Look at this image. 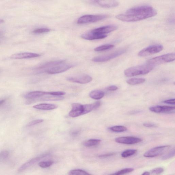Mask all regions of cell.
<instances>
[{"instance_id":"6da1fadb","label":"cell","mask_w":175,"mask_h":175,"mask_svg":"<svg viewBox=\"0 0 175 175\" xmlns=\"http://www.w3.org/2000/svg\"><path fill=\"white\" fill-rule=\"evenodd\" d=\"M157 14L156 9L151 6L143 5L129 9L123 14L117 15L116 18L123 22H134L153 17Z\"/></svg>"},{"instance_id":"7a4b0ae2","label":"cell","mask_w":175,"mask_h":175,"mask_svg":"<svg viewBox=\"0 0 175 175\" xmlns=\"http://www.w3.org/2000/svg\"><path fill=\"white\" fill-rule=\"evenodd\" d=\"M154 66L146 64L137 66L127 69L124 71V74L127 77H131L148 74L153 69Z\"/></svg>"},{"instance_id":"3957f363","label":"cell","mask_w":175,"mask_h":175,"mask_svg":"<svg viewBox=\"0 0 175 175\" xmlns=\"http://www.w3.org/2000/svg\"><path fill=\"white\" fill-rule=\"evenodd\" d=\"M175 55L174 53L165 54V55L155 57L148 60L147 64L154 66L165 63L170 62L174 61Z\"/></svg>"},{"instance_id":"277c9868","label":"cell","mask_w":175,"mask_h":175,"mask_svg":"<svg viewBox=\"0 0 175 175\" xmlns=\"http://www.w3.org/2000/svg\"><path fill=\"white\" fill-rule=\"evenodd\" d=\"M105 15H87L82 16L79 18L77 21L78 24H85L94 23L102 20L108 17Z\"/></svg>"},{"instance_id":"5b68a950","label":"cell","mask_w":175,"mask_h":175,"mask_svg":"<svg viewBox=\"0 0 175 175\" xmlns=\"http://www.w3.org/2000/svg\"><path fill=\"white\" fill-rule=\"evenodd\" d=\"M126 49H122L108 55L95 57L92 59V61L95 62H103L115 58L121 55L126 52Z\"/></svg>"},{"instance_id":"8992f818","label":"cell","mask_w":175,"mask_h":175,"mask_svg":"<svg viewBox=\"0 0 175 175\" xmlns=\"http://www.w3.org/2000/svg\"><path fill=\"white\" fill-rule=\"evenodd\" d=\"M170 148L169 145L157 146L152 148L145 152L144 156L147 158H152L163 155L169 150Z\"/></svg>"},{"instance_id":"52a82bcc","label":"cell","mask_w":175,"mask_h":175,"mask_svg":"<svg viewBox=\"0 0 175 175\" xmlns=\"http://www.w3.org/2000/svg\"><path fill=\"white\" fill-rule=\"evenodd\" d=\"M163 48V46L160 44L151 46L142 49L139 52L138 55L140 57L151 55L160 52Z\"/></svg>"},{"instance_id":"ba28073f","label":"cell","mask_w":175,"mask_h":175,"mask_svg":"<svg viewBox=\"0 0 175 175\" xmlns=\"http://www.w3.org/2000/svg\"><path fill=\"white\" fill-rule=\"evenodd\" d=\"M74 66L73 64H66L65 63L53 67L48 69L45 71L49 74H59L68 70L69 69Z\"/></svg>"},{"instance_id":"9c48e42d","label":"cell","mask_w":175,"mask_h":175,"mask_svg":"<svg viewBox=\"0 0 175 175\" xmlns=\"http://www.w3.org/2000/svg\"><path fill=\"white\" fill-rule=\"evenodd\" d=\"M72 109L69 113L70 117L75 118L85 114V105L75 103L72 104Z\"/></svg>"},{"instance_id":"30bf717a","label":"cell","mask_w":175,"mask_h":175,"mask_svg":"<svg viewBox=\"0 0 175 175\" xmlns=\"http://www.w3.org/2000/svg\"><path fill=\"white\" fill-rule=\"evenodd\" d=\"M69 81L80 84H85L91 82L93 78L87 75H82L67 78Z\"/></svg>"},{"instance_id":"8fae6325","label":"cell","mask_w":175,"mask_h":175,"mask_svg":"<svg viewBox=\"0 0 175 175\" xmlns=\"http://www.w3.org/2000/svg\"><path fill=\"white\" fill-rule=\"evenodd\" d=\"M116 142L119 144H134L141 142L142 139L133 136L120 137L115 139Z\"/></svg>"},{"instance_id":"7c38bea8","label":"cell","mask_w":175,"mask_h":175,"mask_svg":"<svg viewBox=\"0 0 175 175\" xmlns=\"http://www.w3.org/2000/svg\"><path fill=\"white\" fill-rule=\"evenodd\" d=\"M117 27L116 25H109L95 28L91 31L95 34L101 35H105L111 32L116 30Z\"/></svg>"},{"instance_id":"4fadbf2b","label":"cell","mask_w":175,"mask_h":175,"mask_svg":"<svg viewBox=\"0 0 175 175\" xmlns=\"http://www.w3.org/2000/svg\"><path fill=\"white\" fill-rule=\"evenodd\" d=\"M48 154L43 155L40 156L35 157L31 159L30 160L26 162V163L21 165L18 169V172L21 173L26 170L28 168L32 166L33 165L36 163L38 161H39L40 160H41V159L46 156Z\"/></svg>"},{"instance_id":"5bb4252c","label":"cell","mask_w":175,"mask_h":175,"mask_svg":"<svg viewBox=\"0 0 175 175\" xmlns=\"http://www.w3.org/2000/svg\"><path fill=\"white\" fill-rule=\"evenodd\" d=\"M47 95H51V92L40 91L31 92L25 94L24 95V97L28 99L35 100Z\"/></svg>"},{"instance_id":"9a60e30c","label":"cell","mask_w":175,"mask_h":175,"mask_svg":"<svg viewBox=\"0 0 175 175\" xmlns=\"http://www.w3.org/2000/svg\"><path fill=\"white\" fill-rule=\"evenodd\" d=\"M40 54L31 52H22L14 54L11 56V58L14 59H31L39 57Z\"/></svg>"},{"instance_id":"2e32d148","label":"cell","mask_w":175,"mask_h":175,"mask_svg":"<svg viewBox=\"0 0 175 175\" xmlns=\"http://www.w3.org/2000/svg\"><path fill=\"white\" fill-rule=\"evenodd\" d=\"M93 4L105 8H112L117 7L119 5V3L115 1H93Z\"/></svg>"},{"instance_id":"e0dca14e","label":"cell","mask_w":175,"mask_h":175,"mask_svg":"<svg viewBox=\"0 0 175 175\" xmlns=\"http://www.w3.org/2000/svg\"><path fill=\"white\" fill-rule=\"evenodd\" d=\"M173 106H156L149 108V110L151 112L155 113H168L175 110Z\"/></svg>"},{"instance_id":"ac0fdd59","label":"cell","mask_w":175,"mask_h":175,"mask_svg":"<svg viewBox=\"0 0 175 175\" xmlns=\"http://www.w3.org/2000/svg\"><path fill=\"white\" fill-rule=\"evenodd\" d=\"M107 35H101L95 34L90 31L86 33L83 34L81 36L82 39L87 40H101L105 39L107 37Z\"/></svg>"},{"instance_id":"d6986e66","label":"cell","mask_w":175,"mask_h":175,"mask_svg":"<svg viewBox=\"0 0 175 175\" xmlns=\"http://www.w3.org/2000/svg\"><path fill=\"white\" fill-rule=\"evenodd\" d=\"M65 62L66 61L65 60H57V61L49 62L44 63L43 64L39 66L37 68L36 70H40L45 69H47L53 67L54 66L65 63Z\"/></svg>"},{"instance_id":"ffe728a7","label":"cell","mask_w":175,"mask_h":175,"mask_svg":"<svg viewBox=\"0 0 175 175\" xmlns=\"http://www.w3.org/2000/svg\"><path fill=\"white\" fill-rule=\"evenodd\" d=\"M35 109L41 110H52L57 107V105L52 104L41 103L35 105L33 106Z\"/></svg>"},{"instance_id":"44dd1931","label":"cell","mask_w":175,"mask_h":175,"mask_svg":"<svg viewBox=\"0 0 175 175\" xmlns=\"http://www.w3.org/2000/svg\"><path fill=\"white\" fill-rule=\"evenodd\" d=\"M105 95L103 91L100 90H95L92 91L90 94V96L93 99L99 100L102 98Z\"/></svg>"},{"instance_id":"7402d4cb","label":"cell","mask_w":175,"mask_h":175,"mask_svg":"<svg viewBox=\"0 0 175 175\" xmlns=\"http://www.w3.org/2000/svg\"><path fill=\"white\" fill-rule=\"evenodd\" d=\"M101 141L100 139H91L84 142V145L85 147L88 148L94 147L99 144Z\"/></svg>"},{"instance_id":"603a6c76","label":"cell","mask_w":175,"mask_h":175,"mask_svg":"<svg viewBox=\"0 0 175 175\" xmlns=\"http://www.w3.org/2000/svg\"><path fill=\"white\" fill-rule=\"evenodd\" d=\"M145 81L144 78H133L127 80V82L130 85H135L144 83Z\"/></svg>"},{"instance_id":"cb8c5ba5","label":"cell","mask_w":175,"mask_h":175,"mask_svg":"<svg viewBox=\"0 0 175 175\" xmlns=\"http://www.w3.org/2000/svg\"><path fill=\"white\" fill-rule=\"evenodd\" d=\"M114 47V46L113 44H106L98 46L95 48L94 50L97 52H103L113 48Z\"/></svg>"},{"instance_id":"d4e9b609","label":"cell","mask_w":175,"mask_h":175,"mask_svg":"<svg viewBox=\"0 0 175 175\" xmlns=\"http://www.w3.org/2000/svg\"><path fill=\"white\" fill-rule=\"evenodd\" d=\"M40 98L41 100L44 101H60L64 99L63 97L62 96H55L51 95H45V97H43Z\"/></svg>"},{"instance_id":"484cf974","label":"cell","mask_w":175,"mask_h":175,"mask_svg":"<svg viewBox=\"0 0 175 175\" xmlns=\"http://www.w3.org/2000/svg\"><path fill=\"white\" fill-rule=\"evenodd\" d=\"M137 150L135 149H129L125 150L122 152V157L124 158H127L131 156L136 154Z\"/></svg>"},{"instance_id":"4316f807","label":"cell","mask_w":175,"mask_h":175,"mask_svg":"<svg viewBox=\"0 0 175 175\" xmlns=\"http://www.w3.org/2000/svg\"><path fill=\"white\" fill-rule=\"evenodd\" d=\"M110 131L116 132H125L127 131V128L123 126H115L110 127L108 128Z\"/></svg>"},{"instance_id":"83f0119b","label":"cell","mask_w":175,"mask_h":175,"mask_svg":"<svg viewBox=\"0 0 175 175\" xmlns=\"http://www.w3.org/2000/svg\"><path fill=\"white\" fill-rule=\"evenodd\" d=\"M69 175H91L83 170L81 169H75L70 171Z\"/></svg>"},{"instance_id":"f1b7e54d","label":"cell","mask_w":175,"mask_h":175,"mask_svg":"<svg viewBox=\"0 0 175 175\" xmlns=\"http://www.w3.org/2000/svg\"><path fill=\"white\" fill-rule=\"evenodd\" d=\"M134 170L133 169L131 168H125L109 175H123L132 172Z\"/></svg>"},{"instance_id":"f546056e","label":"cell","mask_w":175,"mask_h":175,"mask_svg":"<svg viewBox=\"0 0 175 175\" xmlns=\"http://www.w3.org/2000/svg\"><path fill=\"white\" fill-rule=\"evenodd\" d=\"M9 152L7 150H3L0 152V164L4 163L8 159Z\"/></svg>"},{"instance_id":"4dcf8cb0","label":"cell","mask_w":175,"mask_h":175,"mask_svg":"<svg viewBox=\"0 0 175 175\" xmlns=\"http://www.w3.org/2000/svg\"><path fill=\"white\" fill-rule=\"evenodd\" d=\"M53 163L54 161L52 160L43 161L40 162L39 165L41 168H45L52 166Z\"/></svg>"},{"instance_id":"1f68e13d","label":"cell","mask_w":175,"mask_h":175,"mask_svg":"<svg viewBox=\"0 0 175 175\" xmlns=\"http://www.w3.org/2000/svg\"><path fill=\"white\" fill-rule=\"evenodd\" d=\"M175 154V151L174 149H172L170 152L165 154L162 157L163 160H167L174 156Z\"/></svg>"},{"instance_id":"d6a6232c","label":"cell","mask_w":175,"mask_h":175,"mask_svg":"<svg viewBox=\"0 0 175 175\" xmlns=\"http://www.w3.org/2000/svg\"><path fill=\"white\" fill-rule=\"evenodd\" d=\"M50 31L49 28H40L34 30L33 33L35 34H40L49 32Z\"/></svg>"},{"instance_id":"836d02e7","label":"cell","mask_w":175,"mask_h":175,"mask_svg":"<svg viewBox=\"0 0 175 175\" xmlns=\"http://www.w3.org/2000/svg\"><path fill=\"white\" fill-rule=\"evenodd\" d=\"M164 171V169L160 167L154 169L151 171V173L152 175H159L161 174Z\"/></svg>"},{"instance_id":"e575fe53","label":"cell","mask_w":175,"mask_h":175,"mask_svg":"<svg viewBox=\"0 0 175 175\" xmlns=\"http://www.w3.org/2000/svg\"><path fill=\"white\" fill-rule=\"evenodd\" d=\"M44 121V120L42 119H38L34 120L28 123L27 126L28 127H31L37 125V124L42 123Z\"/></svg>"},{"instance_id":"d590c367","label":"cell","mask_w":175,"mask_h":175,"mask_svg":"<svg viewBox=\"0 0 175 175\" xmlns=\"http://www.w3.org/2000/svg\"><path fill=\"white\" fill-rule=\"evenodd\" d=\"M115 153H106V154L101 155L99 156H98V157L101 158H105L112 156H114V155H115Z\"/></svg>"},{"instance_id":"8d00e7d4","label":"cell","mask_w":175,"mask_h":175,"mask_svg":"<svg viewBox=\"0 0 175 175\" xmlns=\"http://www.w3.org/2000/svg\"><path fill=\"white\" fill-rule=\"evenodd\" d=\"M118 87L116 85H111L110 86L107 87L106 90L107 91H116L118 90Z\"/></svg>"},{"instance_id":"74e56055","label":"cell","mask_w":175,"mask_h":175,"mask_svg":"<svg viewBox=\"0 0 175 175\" xmlns=\"http://www.w3.org/2000/svg\"><path fill=\"white\" fill-rule=\"evenodd\" d=\"M80 130L78 129L73 130L71 132V135L73 136H77L80 133Z\"/></svg>"},{"instance_id":"f35d334b","label":"cell","mask_w":175,"mask_h":175,"mask_svg":"<svg viewBox=\"0 0 175 175\" xmlns=\"http://www.w3.org/2000/svg\"><path fill=\"white\" fill-rule=\"evenodd\" d=\"M7 100V98H0V107L4 106Z\"/></svg>"},{"instance_id":"ab89813d","label":"cell","mask_w":175,"mask_h":175,"mask_svg":"<svg viewBox=\"0 0 175 175\" xmlns=\"http://www.w3.org/2000/svg\"><path fill=\"white\" fill-rule=\"evenodd\" d=\"M175 99L174 98V99H171L169 100H165L163 102L165 103L171 104H175Z\"/></svg>"},{"instance_id":"60d3db41","label":"cell","mask_w":175,"mask_h":175,"mask_svg":"<svg viewBox=\"0 0 175 175\" xmlns=\"http://www.w3.org/2000/svg\"><path fill=\"white\" fill-rule=\"evenodd\" d=\"M144 126L146 127H148V128H151V127H156V126L154 124L150 123H145L144 124Z\"/></svg>"},{"instance_id":"b9f144b4","label":"cell","mask_w":175,"mask_h":175,"mask_svg":"<svg viewBox=\"0 0 175 175\" xmlns=\"http://www.w3.org/2000/svg\"><path fill=\"white\" fill-rule=\"evenodd\" d=\"M150 173L149 172L146 171L143 173L141 175H150Z\"/></svg>"},{"instance_id":"7bdbcfd3","label":"cell","mask_w":175,"mask_h":175,"mask_svg":"<svg viewBox=\"0 0 175 175\" xmlns=\"http://www.w3.org/2000/svg\"><path fill=\"white\" fill-rule=\"evenodd\" d=\"M4 20L1 19H0V24L4 23Z\"/></svg>"}]
</instances>
